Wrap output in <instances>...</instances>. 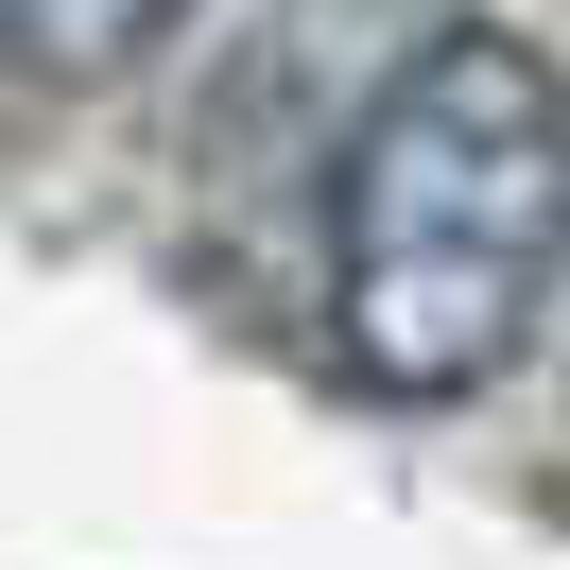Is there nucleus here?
<instances>
[{
	"label": "nucleus",
	"mask_w": 570,
	"mask_h": 570,
	"mask_svg": "<svg viewBox=\"0 0 570 570\" xmlns=\"http://www.w3.org/2000/svg\"><path fill=\"white\" fill-rule=\"evenodd\" d=\"M553 243H570L553 52L501 18L415 36L328 139V346H346V381L397 415L484 397L553 312Z\"/></svg>",
	"instance_id": "nucleus-1"
},
{
	"label": "nucleus",
	"mask_w": 570,
	"mask_h": 570,
	"mask_svg": "<svg viewBox=\"0 0 570 570\" xmlns=\"http://www.w3.org/2000/svg\"><path fill=\"white\" fill-rule=\"evenodd\" d=\"M174 18L190 0H0V52L36 87H121L139 52H174Z\"/></svg>",
	"instance_id": "nucleus-3"
},
{
	"label": "nucleus",
	"mask_w": 570,
	"mask_h": 570,
	"mask_svg": "<svg viewBox=\"0 0 570 570\" xmlns=\"http://www.w3.org/2000/svg\"><path fill=\"white\" fill-rule=\"evenodd\" d=\"M415 36H450V0H259V105H294L312 139H346L363 87Z\"/></svg>",
	"instance_id": "nucleus-2"
}]
</instances>
